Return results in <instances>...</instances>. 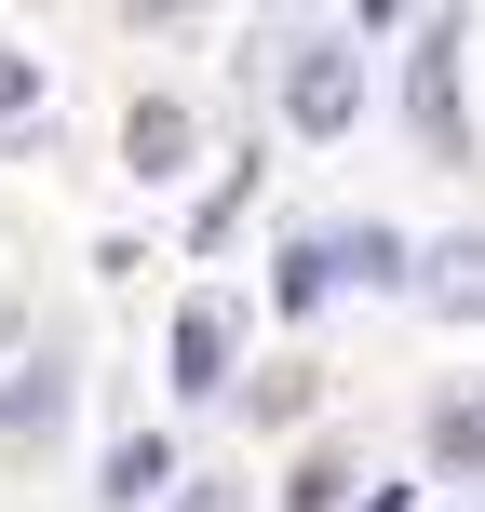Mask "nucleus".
I'll use <instances>...</instances> for the list:
<instances>
[{
	"label": "nucleus",
	"instance_id": "obj_1",
	"mask_svg": "<svg viewBox=\"0 0 485 512\" xmlns=\"http://www.w3.org/2000/svg\"><path fill=\"white\" fill-rule=\"evenodd\" d=\"M351 95H364V81H351V54H337V41H310L297 68H283V108H297V135H337V122H351Z\"/></svg>",
	"mask_w": 485,
	"mask_h": 512
},
{
	"label": "nucleus",
	"instance_id": "obj_2",
	"mask_svg": "<svg viewBox=\"0 0 485 512\" xmlns=\"http://www.w3.org/2000/svg\"><path fill=\"white\" fill-rule=\"evenodd\" d=\"M176 391H230V310H176Z\"/></svg>",
	"mask_w": 485,
	"mask_h": 512
},
{
	"label": "nucleus",
	"instance_id": "obj_3",
	"mask_svg": "<svg viewBox=\"0 0 485 512\" xmlns=\"http://www.w3.org/2000/svg\"><path fill=\"white\" fill-rule=\"evenodd\" d=\"M122 149H135V176H176V162H189V108H176V95H149V108L122 122Z\"/></svg>",
	"mask_w": 485,
	"mask_h": 512
},
{
	"label": "nucleus",
	"instance_id": "obj_4",
	"mask_svg": "<svg viewBox=\"0 0 485 512\" xmlns=\"http://www.w3.org/2000/svg\"><path fill=\"white\" fill-rule=\"evenodd\" d=\"M162 486H176V459H162L149 432H135V445H108V499H162Z\"/></svg>",
	"mask_w": 485,
	"mask_h": 512
},
{
	"label": "nucleus",
	"instance_id": "obj_5",
	"mask_svg": "<svg viewBox=\"0 0 485 512\" xmlns=\"http://www.w3.org/2000/svg\"><path fill=\"white\" fill-rule=\"evenodd\" d=\"M432 297H445V310H472V324H485V243H445V256H432Z\"/></svg>",
	"mask_w": 485,
	"mask_h": 512
},
{
	"label": "nucleus",
	"instance_id": "obj_6",
	"mask_svg": "<svg viewBox=\"0 0 485 512\" xmlns=\"http://www.w3.org/2000/svg\"><path fill=\"white\" fill-rule=\"evenodd\" d=\"M391 256H405L391 230H351V243H324V270H351V283H391Z\"/></svg>",
	"mask_w": 485,
	"mask_h": 512
},
{
	"label": "nucleus",
	"instance_id": "obj_7",
	"mask_svg": "<svg viewBox=\"0 0 485 512\" xmlns=\"http://www.w3.org/2000/svg\"><path fill=\"white\" fill-rule=\"evenodd\" d=\"M27 95H41V68H27V54H0V122H14Z\"/></svg>",
	"mask_w": 485,
	"mask_h": 512
},
{
	"label": "nucleus",
	"instance_id": "obj_8",
	"mask_svg": "<svg viewBox=\"0 0 485 512\" xmlns=\"http://www.w3.org/2000/svg\"><path fill=\"white\" fill-rule=\"evenodd\" d=\"M176 512H243V486H216V472H203V486H189Z\"/></svg>",
	"mask_w": 485,
	"mask_h": 512
}]
</instances>
